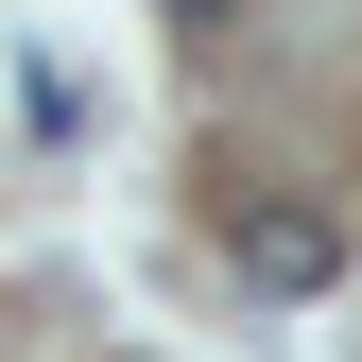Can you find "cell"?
I'll return each mask as SVG.
<instances>
[{
    "label": "cell",
    "instance_id": "1",
    "mask_svg": "<svg viewBox=\"0 0 362 362\" xmlns=\"http://www.w3.org/2000/svg\"><path fill=\"white\" fill-rule=\"evenodd\" d=\"M224 259H242V293H276V310H310V293H345V224H328V207H293V190L224 207Z\"/></svg>",
    "mask_w": 362,
    "mask_h": 362
},
{
    "label": "cell",
    "instance_id": "2",
    "mask_svg": "<svg viewBox=\"0 0 362 362\" xmlns=\"http://www.w3.org/2000/svg\"><path fill=\"white\" fill-rule=\"evenodd\" d=\"M345 362H362V328H345Z\"/></svg>",
    "mask_w": 362,
    "mask_h": 362
}]
</instances>
